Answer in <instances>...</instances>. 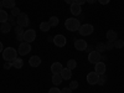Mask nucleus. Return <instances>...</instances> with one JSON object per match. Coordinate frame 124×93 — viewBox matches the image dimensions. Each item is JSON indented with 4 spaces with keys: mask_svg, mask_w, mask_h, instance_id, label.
<instances>
[{
    "mask_svg": "<svg viewBox=\"0 0 124 93\" xmlns=\"http://www.w3.org/2000/svg\"><path fill=\"white\" fill-rule=\"evenodd\" d=\"M8 23L11 25V26H14L15 24H16V20H15V16H13V15H10L9 16V19H8Z\"/></svg>",
    "mask_w": 124,
    "mask_h": 93,
    "instance_id": "obj_31",
    "label": "nucleus"
},
{
    "mask_svg": "<svg viewBox=\"0 0 124 93\" xmlns=\"http://www.w3.org/2000/svg\"><path fill=\"white\" fill-rule=\"evenodd\" d=\"M0 31H1V34H9L10 31H11V25H10L8 21L3 23L1 26H0Z\"/></svg>",
    "mask_w": 124,
    "mask_h": 93,
    "instance_id": "obj_18",
    "label": "nucleus"
},
{
    "mask_svg": "<svg viewBox=\"0 0 124 93\" xmlns=\"http://www.w3.org/2000/svg\"><path fill=\"white\" fill-rule=\"evenodd\" d=\"M11 65H13V67L14 68H23L24 67V60L23 58H20V57H16L13 62H11Z\"/></svg>",
    "mask_w": 124,
    "mask_h": 93,
    "instance_id": "obj_17",
    "label": "nucleus"
},
{
    "mask_svg": "<svg viewBox=\"0 0 124 93\" xmlns=\"http://www.w3.org/2000/svg\"><path fill=\"white\" fill-rule=\"evenodd\" d=\"M67 44V40H66V36L63 35H56L54 37V45L57 46V47H63L66 46Z\"/></svg>",
    "mask_w": 124,
    "mask_h": 93,
    "instance_id": "obj_9",
    "label": "nucleus"
},
{
    "mask_svg": "<svg viewBox=\"0 0 124 93\" xmlns=\"http://www.w3.org/2000/svg\"><path fill=\"white\" fill-rule=\"evenodd\" d=\"M16 24L19 26H21V27H27L30 25V19L27 16V14L25 13H21L17 17H16Z\"/></svg>",
    "mask_w": 124,
    "mask_h": 93,
    "instance_id": "obj_4",
    "label": "nucleus"
},
{
    "mask_svg": "<svg viewBox=\"0 0 124 93\" xmlns=\"http://www.w3.org/2000/svg\"><path fill=\"white\" fill-rule=\"evenodd\" d=\"M106 71H107V67H106V63L103 61H99V62H97V63L94 65V72H96V73H98L99 76L101 75H104Z\"/></svg>",
    "mask_w": 124,
    "mask_h": 93,
    "instance_id": "obj_10",
    "label": "nucleus"
},
{
    "mask_svg": "<svg viewBox=\"0 0 124 93\" xmlns=\"http://www.w3.org/2000/svg\"><path fill=\"white\" fill-rule=\"evenodd\" d=\"M1 1H4V0H1Z\"/></svg>",
    "mask_w": 124,
    "mask_h": 93,
    "instance_id": "obj_44",
    "label": "nucleus"
},
{
    "mask_svg": "<svg viewBox=\"0 0 124 93\" xmlns=\"http://www.w3.org/2000/svg\"><path fill=\"white\" fill-rule=\"evenodd\" d=\"M60 75L62 76V78H63V79L68 81V79L72 77V70L65 67V68H62V71H61V73H60Z\"/></svg>",
    "mask_w": 124,
    "mask_h": 93,
    "instance_id": "obj_16",
    "label": "nucleus"
},
{
    "mask_svg": "<svg viewBox=\"0 0 124 93\" xmlns=\"http://www.w3.org/2000/svg\"><path fill=\"white\" fill-rule=\"evenodd\" d=\"M24 32H25V31H24V27L19 26V25L15 27V34H16V35H23Z\"/></svg>",
    "mask_w": 124,
    "mask_h": 93,
    "instance_id": "obj_30",
    "label": "nucleus"
},
{
    "mask_svg": "<svg viewBox=\"0 0 124 93\" xmlns=\"http://www.w3.org/2000/svg\"><path fill=\"white\" fill-rule=\"evenodd\" d=\"M20 14H21V11H20V9H19V8H16V6H15V8H13V9H11V15H13V16L17 17Z\"/></svg>",
    "mask_w": 124,
    "mask_h": 93,
    "instance_id": "obj_28",
    "label": "nucleus"
},
{
    "mask_svg": "<svg viewBox=\"0 0 124 93\" xmlns=\"http://www.w3.org/2000/svg\"><path fill=\"white\" fill-rule=\"evenodd\" d=\"M10 67H13V65H11V62H6V63L4 65V68H5V70H9Z\"/></svg>",
    "mask_w": 124,
    "mask_h": 93,
    "instance_id": "obj_38",
    "label": "nucleus"
},
{
    "mask_svg": "<svg viewBox=\"0 0 124 93\" xmlns=\"http://www.w3.org/2000/svg\"><path fill=\"white\" fill-rule=\"evenodd\" d=\"M65 3H67V4L71 5V4H73V3H75V0H65Z\"/></svg>",
    "mask_w": 124,
    "mask_h": 93,
    "instance_id": "obj_41",
    "label": "nucleus"
},
{
    "mask_svg": "<svg viewBox=\"0 0 124 93\" xmlns=\"http://www.w3.org/2000/svg\"><path fill=\"white\" fill-rule=\"evenodd\" d=\"M3 5H4V8H6V9H13V8H15L16 3H15V0H4Z\"/></svg>",
    "mask_w": 124,
    "mask_h": 93,
    "instance_id": "obj_20",
    "label": "nucleus"
},
{
    "mask_svg": "<svg viewBox=\"0 0 124 93\" xmlns=\"http://www.w3.org/2000/svg\"><path fill=\"white\" fill-rule=\"evenodd\" d=\"M17 57V51L13 47H6L3 51V58L6 62H13L15 58Z\"/></svg>",
    "mask_w": 124,
    "mask_h": 93,
    "instance_id": "obj_2",
    "label": "nucleus"
},
{
    "mask_svg": "<svg viewBox=\"0 0 124 93\" xmlns=\"http://www.w3.org/2000/svg\"><path fill=\"white\" fill-rule=\"evenodd\" d=\"M70 11L72 13V15L77 16V15H79V14H81V11H82V6H81V5H78V4H76V3H73V4H71Z\"/></svg>",
    "mask_w": 124,
    "mask_h": 93,
    "instance_id": "obj_13",
    "label": "nucleus"
},
{
    "mask_svg": "<svg viewBox=\"0 0 124 93\" xmlns=\"http://www.w3.org/2000/svg\"><path fill=\"white\" fill-rule=\"evenodd\" d=\"M16 39L20 41V42H24V34L23 35H16Z\"/></svg>",
    "mask_w": 124,
    "mask_h": 93,
    "instance_id": "obj_37",
    "label": "nucleus"
},
{
    "mask_svg": "<svg viewBox=\"0 0 124 93\" xmlns=\"http://www.w3.org/2000/svg\"><path fill=\"white\" fill-rule=\"evenodd\" d=\"M76 67H77V61H76V60H68V61H67V68L75 70Z\"/></svg>",
    "mask_w": 124,
    "mask_h": 93,
    "instance_id": "obj_25",
    "label": "nucleus"
},
{
    "mask_svg": "<svg viewBox=\"0 0 124 93\" xmlns=\"http://www.w3.org/2000/svg\"><path fill=\"white\" fill-rule=\"evenodd\" d=\"M86 51H88V54H89V52H92V51H93V47H92V46H87Z\"/></svg>",
    "mask_w": 124,
    "mask_h": 93,
    "instance_id": "obj_39",
    "label": "nucleus"
},
{
    "mask_svg": "<svg viewBox=\"0 0 124 93\" xmlns=\"http://www.w3.org/2000/svg\"><path fill=\"white\" fill-rule=\"evenodd\" d=\"M9 19V14L5 11V10H0V23H6Z\"/></svg>",
    "mask_w": 124,
    "mask_h": 93,
    "instance_id": "obj_22",
    "label": "nucleus"
},
{
    "mask_svg": "<svg viewBox=\"0 0 124 93\" xmlns=\"http://www.w3.org/2000/svg\"><path fill=\"white\" fill-rule=\"evenodd\" d=\"M107 48H106V44H103V42H99V44H97L96 45V51H98L99 54H102V52H104Z\"/></svg>",
    "mask_w": 124,
    "mask_h": 93,
    "instance_id": "obj_24",
    "label": "nucleus"
},
{
    "mask_svg": "<svg viewBox=\"0 0 124 93\" xmlns=\"http://www.w3.org/2000/svg\"><path fill=\"white\" fill-rule=\"evenodd\" d=\"M97 1H99V4H102V5H107V4H109L110 0H97Z\"/></svg>",
    "mask_w": 124,
    "mask_h": 93,
    "instance_id": "obj_36",
    "label": "nucleus"
},
{
    "mask_svg": "<svg viewBox=\"0 0 124 93\" xmlns=\"http://www.w3.org/2000/svg\"><path fill=\"white\" fill-rule=\"evenodd\" d=\"M96 1H97V0H87V3H88V4H94Z\"/></svg>",
    "mask_w": 124,
    "mask_h": 93,
    "instance_id": "obj_42",
    "label": "nucleus"
},
{
    "mask_svg": "<svg viewBox=\"0 0 124 93\" xmlns=\"http://www.w3.org/2000/svg\"><path fill=\"white\" fill-rule=\"evenodd\" d=\"M29 65L31 66V67H39L40 65H41V58L39 57V56H31L30 58H29Z\"/></svg>",
    "mask_w": 124,
    "mask_h": 93,
    "instance_id": "obj_12",
    "label": "nucleus"
},
{
    "mask_svg": "<svg viewBox=\"0 0 124 93\" xmlns=\"http://www.w3.org/2000/svg\"><path fill=\"white\" fill-rule=\"evenodd\" d=\"M61 71H62V65L60 62H54V63L51 65V72H52V75L61 73Z\"/></svg>",
    "mask_w": 124,
    "mask_h": 93,
    "instance_id": "obj_15",
    "label": "nucleus"
},
{
    "mask_svg": "<svg viewBox=\"0 0 124 93\" xmlns=\"http://www.w3.org/2000/svg\"><path fill=\"white\" fill-rule=\"evenodd\" d=\"M75 3L82 6V5H83V4H85V3H87V0H75Z\"/></svg>",
    "mask_w": 124,
    "mask_h": 93,
    "instance_id": "obj_35",
    "label": "nucleus"
},
{
    "mask_svg": "<svg viewBox=\"0 0 124 93\" xmlns=\"http://www.w3.org/2000/svg\"><path fill=\"white\" fill-rule=\"evenodd\" d=\"M62 76L60 75V73H56V75H52V83L55 85V86H58V85H61L62 83Z\"/></svg>",
    "mask_w": 124,
    "mask_h": 93,
    "instance_id": "obj_19",
    "label": "nucleus"
},
{
    "mask_svg": "<svg viewBox=\"0 0 124 93\" xmlns=\"http://www.w3.org/2000/svg\"><path fill=\"white\" fill-rule=\"evenodd\" d=\"M106 48H107V50H112V48H114V44H113L112 41H108V42L106 44Z\"/></svg>",
    "mask_w": 124,
    "mask_h": 93,
    "instance_id": "obj_33",
    "label": "nucleus"
},
{
    "mask_svg": "<svg viewBox=\"0 0 124 93\" xmlns=\"http://www.w3.org/2000/svg\"><path fill=\"white\" fill-rule=\"evenodd\" d=\"M61 93H72V89L70 87H65V88H62Z\"/></svg>",
    "mask_w": 124,
    "mask_h": 93,
    "instance_id": "obj_34",
    "label": "nucleus"
},
{
    "mask_svg": "<svg viewBox=\"0 0 124 93\" xmlns=\"http://www.w3.org/2000/svg\"><path fill=\"white\" fill-rule=\"evenodd\" d=\"M36 40V31L32 30V29H27L25 30L24 32V41L25 42H34V41Z\"/></svg>",
    "mask_w": 124,
    "mask_h": 93,
    "instance_id": "obj_5",
    "label": "nucleus"
},
{
    "mask_svg": "<svg viewBox=\"0 0 124 93\" xmlns=\"http://www.w3.org/2000/svg\"><path fill=\"white\" fill-rule=\"evenodd\" d=\"M78 86H79V85H78L77 81H71V82H70V88H71L72 91H73V89H77Z\"/></svg>",
    "mask_w": 124,
    "mask_h": 93,
    "instance_id": "obj_29",
    "label": "nucleus"
},
{
    "mask_svg": "<svg viewBox=\"0 0 124 93\" xmlns=\"http://www.w3.org/2000/svg\"><path fill=\"white\" fill-rule=\"evenodd\" d=\"M48 24H50V26H51V27H55V26H57V25L60 24V21H58V17H57V16H51V17L48 19Z\"/></svg>",
    "mask_w": 124,
    "mask_h": 93,
    "instance_id": "obj_21",
    "label": "nucleus"
},
{
    "mask_svg": "<svg viewBox=\"0 0 124 93\" xmlns=\"http://www.w3.org/2000/svg\"><path fill=\"white\" fill-rule=\"evenodd\" d=\"M48 93H61V89L57 87H52V88H50Z\"/></svg>",
    "mask_w": 124,
    "mask_h": 93,
    "instance_id": "obj_32",
    "label": "nucleus"
},
{
    "mask_svg": "<svg viewBox=\"0 0 124 93\" xmlns=\"http://www.w3.org/2000/svg\"><path fill=\"white\" fill-rule=\"evenodd\" d=\"M65 27L68 31L75 32V31H78V29L81 27V23H79V20L76 19V17H68L65 21Z\"/></svg>",
    "mask_w": 124,
    "mask_h": 93,
    "instance_id": "obj_1",
    "label": "nucleus"
},
{
    "mask_svg": "<svg viewBox=\"0 0 124 93\" xmlns=\"http://www.w3.org/2000/svg\"><path fill=\"white\" fill-rule=\"evenodd\" d=\"M98 81H99V75L96 73L94 71L89 72V73L87 75V83H88V85H91V86L98 85Z\"/></svg>",
    "mask_w": 124,
    "mask_h": 93,
    "instance_id": "obj_8",
    "label": "nucleus"
},
{
    "mask_svg": "<svg viewBox=\"0 0 124 93\" xmlns=\"http://www.w3.org/2000/svg\"><path fill=\"white\" fill-rule=\"evenodd\" d=\"M113 44H114V48H123L124 47V41L123 40H116Z\"/></svg>",
    "mask_w": 124,
    "mask_h": 93,
    "instance_id": "obj_26",
    "label": "nucleus"
},
{
    "mask_svg": "<svg viewBox=\"0 0 124 93\" xmlns=\"http://www.w3.org/2000/svg\"><path fill=\"white\" fill-rule=\"evenodd\" d=\"M87 46H88V44H87L86 40L79 39V40H76L75 41V47H76L77 51H86Z\"/></svg>",
    "mask_w": 124,
    "mask_h": 93,
    "instance_id": "obj_11",
    "label": "nucleus"
},
{
    "mask_svg": "<svg viewBox=\"0 0 124 93\" xmlns=\"http://www.w3.org/2000/svg\"><path fill=\"white\" fill-rule=\"evenodd\" d=\"M50 29H51V26H50L48 21H42V23L40 24V30H41V31H44V32H47Z\"/></svg>",
    "mask_w": 124,
    "mask_h": 93,
    "instance_id": "obj_23",
    "label": "nucleus"
},
{
    "mask_svg": "<svg viewBox=\"0 0 124 93\" xmlns=\"http://www.w3.org/2000/svg\"><path fill=\"white\" fill-rule=\"evenodd\" d=\"M3 51H4V46H3V42L0 41V54H1Z\"/></svg>",
    "mask_w": 124,
    "mask_h": 93,
    "instance_id": "obj_40",
    "label": "nucleus"
},
{
    "mask_svg": "<svg viewBox=\"0 0 124 93\" xmlns=\"http://www.w3.org/2000/svg\"><path fill=\"white\" fill-rule=\"evenodd\" d=\"M1 8H4V5H3V1H1V0H0V10H3Z\"/></svg>",
    "mask_w": 124,
    "mask_h": 93,
    "instance_id": "obj_43",
    "label": "nucleus"
},
{
    "mask_svg": "<svg viewBox=\"0 0 124 93\" xmlns=\"http://www.w3.org/2000/svg\"><path fill=\"white\" fill-rule=\"evenodd\" d=\"M106 37L108 41H112V42H114L116 40H118V34L114 30H108L107 34H106Z\"/></svg>",
    "mask_w": 124,
    "mask_h": 93,
    "instance_id": "obj_14",
    "label": "nucleus"
},
{
    "mask_svg": "<svg viewBox=\"0 0 124 93\" xmlns=\"http://www.w3.org/2000/svg\"><path fill=\"white\" fill-rule=\"evenodd\" d=\"M30 51H31V46L29 42H20L19 45V48H17V54L19 55H21V56H26L30 54Z\"/></svg>",
    "mask_w": 124,
    "mask_h": 93,
    "instance_id": "obj_6",
    "label": "nucleus"
},
{
    "mask_svg": "<svg viewBox=\"0 0 124 93\" xmlns=\"http://www.w3.org/2000/svg\"><path fill=\"white\" fill-rule=\"evenodd\" d=\"M93 31H94V27L91 24H83L78 29V32H79L81 36H89V35L93 34Z\"/></svg>",
    "mask_w": 124,
    "mask_h": 93,
    "instance_id": "obj_3",
    "label": "nucleus"
},
{
    "mask_svg": "<svg viewBox=\"0 0 124 93\" xmlns=\"http://www.w3.org/2000/svg\"><path fill=\"white\" fill-rule=\"evenodd\" d=\"M106 82H107V76H106V73H104V75H101V76H99V81H98V85L103 86Z\"/></svg>",
    "mask_w": 124,
    "mask_h": 93,
    "instance_id": "obj_27",
    "label": "nucleus"
},
{
    "mask_svg": "<svg viewBox=\"0 0 124 93\" xmlns=\"http://www.w3.org/2000/svg\"><path fill=\"white\" fill-rule=\"evenodd\" d=\"M101 60H102V55L96 50H93L92 52L88 54V61L91 62V63H93V65H96L97 62H99Z\"/></svg>",
    "mask_w": 124,
    "mask_h": 93,
    "instance_id": "obj_7",
    "label": "nucleus"
}]
</instances>
